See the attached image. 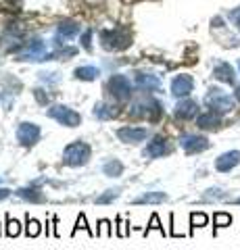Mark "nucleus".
Masks as SVG:
<instances>
[{
    "instance_id": "obj_1",
    "label": "nucleus",
    "mask_w": 240,
    "mask_h": 250,
    "mask_svg": "<svg viewBox=\"0 0 240 250\" xmlns=\"http://www.w3.org/2000/svg\"><path fill=\"white\" fill-rule=\"evenodd\" d=\"M90 154H92V150H90V146L86 142H71V144L65 146L63 161L69 167H82V165L88 163Z\"/></svg>"
},
{
    "instance_id": "obj_2",
    "label": "nucleus",
    "mask_w": 240,
    "mask_h": 250,
    "mask_svg": "<svg viewBox=\"0 0 240 250\" xmlns=\"http://www.w3.org/2000/svg\"><path fill=\"white\" fill-rule=\"evenodd\" d=\"M100 44L107 50H123L131 44V36L126 29H105L100 31Z\"/></svg>"
},
{
    "instance_id": "obj_3",
    "label": "nucleus",
    "mask_w": 240,
    "mask_h": 250,
    "mask_svg": "<svg viewBox=\"0 0 240 250\" xmlns=\"http://www.w3.org/2000/svg\"><path fill=\"white\" fill-rule=\"evenodd\" d=\"M48 117H52L55 121H59L61 125H67V127H75V125L82 123V115L75 113L73 108H69L65 104H55L48 108Z\"/></svg>"
},
{
    "instance_id": "obj_4",
    "label": "nucleus",
    "mask_w": 240,
    "mask_h": 250,
    "mask_svg": "<svg viewBox=\"0 0 240 250\" xmlns=\"http://www.w3.org/2000/svg\"><path fill=\"white\" fill-rule=\"evenodd\" d=\"M17 61H48V52H46V44L42 40H32L25 48L17 54Z\"/></svg>"
},
{
    "instance_id": "obj_5",
    "label": "nucleus",
    "mask_w": 240,
    "mask_h": 250,
    "mask_svg": "<svg viewBox=\"0 0 240 250\" xmlns=\"http://www.w3.org/2000/svg\"><path fill=\"white\" fill-rule=\"evenodd\" d=\"M109 90L117 100H130L131 96V83L126 75H113L109 80Z\"/></svg>"
},
{
    "instance_id": "obj_6",
    "label": "nucleus",
    "mask_w": 240,
    "mask_h": 250,
    "mask_svg": "<svg viewBox=\"0 0 240 250\" xmlns=\"http://www.w3.org/2000/svg\"><path fill=\"white\" fill-rule=\"evenodd\" d=\"M207 104L213 108V113H230L234 108L232 98L226 96L221 90H211V94L207 96Z\"/></svg>"
},
{
    "instance_id": "obj_7",
    "label": "nucleus",
    "mask_w": 240,
    "mask_h": 250,
    "mask_svg": "<svg viewBox=\"0 0 240 250\" xmlns=\"http://www.w3.org/2000/svg\"><path fill=\"white\" fill-rule=\"evenodd\" d=\"M17 140L23 146H32L40 140V127L36 123H21L17 127Z\"/></svg>"
},
{
    "instance_id": "obj_8",
    "label": "nucleus",
    "mask_w": 240,
    "mask_h": 250,
    "mask_svg": "<svg viewBox=\"0 0 240 250\" xmlns=\"http://www.w3.org/2000/svg\"><path fill=\"white\" fill-rule=\"evenodd\" d=\"M117 138L126 144H136L149 138V129L144 127H119L117 129Z\"/></svg>"
},
{
    "instance_id": "obj_9",
    "label": "nucleus",
    "mask_w": 240,
    "mask_h": 250,
    "mask_svg": "<svg viewBox=\"0 0 240 250\" xmlns=\"http://www.w3.org/2000/svg\"><path fill=\"white\" fill-rule=\"evenodd\" d=\"M180 144L182 148L188 154H196V152H203L209 148V140L205 136H184L180 140Z\"/></svg>"
},
{
    "instance_id": "obj_10",
    "label": "nucleus",
    "mask_w": 240,
    "mask_h": 250,
    "mask_svg": "<svg viewBox=\"0 0 240 250\" xmlns=\"http://www.w3.org/2000/svg\"><path fill=\"white\" fill-rule=\"evenodd\" d=\"M240 163V152L238 150H230L226 154H221L218 161H215V169L221 171V173H228V171H232L236 165Z\"/></svg>"
},
{
    "instance_id": "obj_11",
    "label": "nucleus",
    "mask_w": 240,
    "mask_h": 250,
    "mask_svg": "<svg viewBox=\"0 0 240 250\" xmlns=\"http://www.w3.org/2000/svg\"><path fill=\"white\" fill-rule=\"evenodd\" d=\"M192 88H195V82H192L190 75H177L172 82V92L175 96H188Z\"/></svg>"
},
{
    "instance_id": "obj_12",
    "label": "nucleus",
    "mask_w": 240,
    "mask_h": 250,
    "mask_svg": "<svg viewBox=\"0 0 240 250\" xmlns=\"http://www.w3.org/2000/svg\"><path fill=\"white\" fill-rule=\"evenodd\" d=\"M169 152V146H167V140L165 138H154L153 142L144 148V156H151V159H159V156H163Z\"/></svg>"
},
{
    "instance_id": "obj_13",
    "label": "nucleus",
    "mask_w": 240,
    "mask_h": 250,
    "mask_svg": "<svg viewBox=\"0 0 240 250\" xmlns=\"http://www.w3.org/2000/svg\"><path fill=\"white\" fill-rule=\"evenodd\" d=\"M161 113H163V108H161V104L157 103V100L140 103L134 111V115H144V117H149V119H157V117H161Z\"/></svg>"
},
{
    "instance_id": "obj_14",
    "label": "nucleus",
    "mask_w": 240,
    "mask_h": 250,
    "mask_svg": "<svg viewBox=\"0 0 240 250\" xmlns=\"http://www.w3.org/2000/svg\"><path fill=\"white\" fill-rule=\"evenodd\" d=\"M198 113V104L195 100H182L175 104V117L177 119H192Z\"/></svg>"
},
{
    "instance_id": "obj_15",
    "label": "nucleus",
    "mask_w": 240,
    "mask_h": 250,
    "mask_svg": "<svg viewBox=\"0 0 240 250\" xmlns=\"http://www.w3.org/2000/svg\"><path fill=\"white\" fill-rule=\"evenodd\" d=\"M136 83L140 85L142 90L146 92H159L161 90V82L157 75H151V73H140L136 77Z\"/></svg>"
},
{
    "instance_id": "obj_16",
    "label": "nucleus",
    "mask_w": 240,
    "mask_h": 250,
    "mask_svg": "<svg viewBox=\"0 0 240 250\" xmlns=\"http://www.w3.org/2000/svg\"><path fill=\"white\" fill-rule=\"evenodd\" d=\"M219 123H221L219 115L213 113V111L200 115L198 119H196V125H198V127H203V129H215V127H219Z\"/></svg>"
},
{
    "instance_id": "obj_17",
    "label": "nucleus",
    "mask_w": 240,
    "mask_h": 250,
    "mask_svg": "<svg viewBox=\"0 0 240 250\" xmlns=\"http://www.w3.org/2000/svg\"><path fill=\"white\" fill-rule=\"evenodd\" d=\"M23 200H29V202H42L44 200V192L40 190L38 186H29V188H21L17 192Z\"/></svg>"
},
{
    "instance_id": "obj_18",
    "label": "nucleus",
    "mask_w": 240,
    "mask_h": 250,
    "mask_svg": "<svg viewBox=\"0 0 240 250\" xmlns=\"http://www.w3.org/2000/svg\"><path fill=\"white\" fill-rule=\"evenodd\" d=\"M167 194L165 192H146L140 198H136V205H159V202H165Z\"/></svg>"
},
{
    "instance_id": "obj_19",
    "label": "nucleus",
    "mask_w": 240,
    "mask_h": 250,
    "mask_svg": "<svg viewBox=\"0 0 240 250\" xmlns=\"http://www.w3.org/2000/svg\"><path fill=\"white\" fill-rule=\"evenodd\" d=\"M73 75L77 77V80H82V82H92V80H96V77L100 75V71L96 67L88 65V67H77L73 71Z\"/></svg>"
},
{
    "instance_id": "obj_20",
    "label": "nucleus",
    "mask_w": 240,
    "mask_h": 250,
    "mask_svg": "<svg viewBox=\"0 0 240 250\" xmlns=\"http://www.w3.org/2000/svg\"><path fill=\"white\" fill-rule=\"evenodd\" d=\"M94 117L96 119H100V121H107V119H113L115 115H117V111L111 106V104H105V103H98L96 106H94Z\"/></svg>"
},
{
    "instance_id": "obj_21",
    "label": "nucleus",
    "mask_w": 240,
    "mask_h": 250,
    "mask_svg": "<svg viewBox=\"0 0 240 250\" xmlns=\"http://www.w3.org/2000/svg\"><path fill=\"white\" fill-rule=\"evenodd\" d=\"M215 77L226 83H234V69L226 65V62H219V65L215 67Z\"/></svg>"
},
{
    "instance_id": "obj_22",
    "label": "nucleus",
    "mask_w": 240,
    "mask_h": 250,
    "mask_svg": "<svg viewBox=\"0 0 240 250\" xmlns=\"http://www.w3.org/2000/svg\"><path fill=\"white\" fill-rule=\"evenodd\" d=\"M103 173L107 177H119L123 173V165L117 159H113V161H109V163H105L103 165Z\"/></svg>"
},
{
    "instance_id": "obj_23",
    "label": "nucleus",
    "mask_w": 240,
    "mask_h": 250,
    "mask_svg": "<svg viewBox=\"0 0 240 250\" xmlns=\"http://www.w3.org/2000/svg\"><path fill=\"white\" fill-rule=\"evenodd\" d=\"M21 44V36L19 34H13V31H9V34H4L2 38H0V46L6 50H13L17 48V46Z\"/></svg>"
},
{
    "instance_id": "obj_24",
    "label": "nucleus",
    "mask_w": 240,
    "mask_h": 250,
    "mask_svg": "<svg viewBox=\"0 0 240 250\" xmlns=\"http://www.w3.org/2000/svg\"><path fill=\"white\" fill-rule=\"evenodd\" d=\"M77 31H80V25L73 21H63L59 25V36H63V38H71L77 34Z\"/></svg>"
},
{
    "instance_id": "obj_25",
    "label": "nucleus",
    "mask_w": 240,
    "mask_h": 250,
    "mask_svg": "<svg viewBox=\"0 0 240 250\" xmlns=\"http://www.w3.org/2000/svg\"><path fill=\"white\" fill-rule=\"evenodd\" d=\"M40 231H42V225L38 219H29L27 215V225H25V233L29 238H36V236H40Z\"/></svg>"
},
{
    "instance_id": "obj_26",
    "label": "nucleus",
    "mask_w": 240,
    "mask_h": 250,
    "mask_svg": "<svg viewBox=\"0 0 240 250\" xmlns=\"http://www.w3.org/2000/svg\"><path fill=\"white\" fill-rule=\"evenodd\" d=\"M21 233V223L17 221V219H11L9 215H6V236L9 238H15Z\"/></svg>"
},
{
    "instance_id": "obj_27",
    "label": "nucleus",
    "mask_w": 240,
    "mask_h": 250,
    "mask_svg": "<svg viewBox=\"0 0 240 250\" xmlns=\"http://www.w3.org/2000/svg\"><path fill=\"white\" fill-rule=\"evenodd\" d=\"M117 198H119V190H107L103 196L96 198V205H109V202L117 200Z\"/></svg>"
},
{
    "instance_id": "obj_28",
    "label": "nucleus",
    "mask_w": 240,
    "mask_h": 250,
    "mask_svg": "<svg viewBox=\"0 0 240 250\" xmlns=\"http://www.w3.org/2000/svg\"><path fill=\"white\" fill-rule=\"evenodd\" d=\"M213 223H215V228H228V225L232 223V217L228 213H215Z\"/></svg>"
},
{
    "instance_id": "obj_29",
    "label": "nucleus",
    "mask_w": 240,
    "mask_h": 250,
    "mask_svg": "<svg viewBox=\"0 0 240 250\" xmlns=\"http://www.w3.org/2000/svg\"><path fill=\"white\" fill-rule=\"evenodd\" d=\"M207 215L205 213H192L190 215V223H192V228H205L207 225Z\"/></svg>"
},
{
    "instance_id": "obj_30",
    "label": "nucleus",
    "mask_w": 240,
    "mask_h": 250,
    "mask_svg": "<svg viewBox=\"0 0 240 250\" xmlns=\"http://www.w3.org/2000/svg\"><path fill=\"white\" fill-rule=\"evenodd\" d=\"M111 223L107 219H100L98 221V229H96V236H111Z\"/></svg>"
},
{
    "instance_id": "obj_31",
    "label": "nucleus",
    "mask_w": 240,
    "mask_h": 250,
    "mask_svg": "<svg viewBox=\"0 0 240 250\" xmlns=\"http://www.w3.org/2000/svg\"><path fill=\"white\" fill-rule=\"evenodd\" d=\"M77 229H86V231L90 233V236H94V231H92V229L88 228V223H86V217H84V215H80V217H77V223H75V229H73V233H75Z\"/></svg>"
},
{
    "instance_id": "obj_32",
    "label": "nucleus",
    "mask_w": 240,
    "mask_h": 250,
    "mask_svg": "<svg viewBox=\"0 0 240 250\" xmlns=\"http://www.w3.org/2000/svg\"><path fill=\"white\" fill-rule=\"evenodd\" d=\"M151 229H159V231H163V225H159V217H157V215H153V217H151V225L146 228V233H149Z\"/></svg>"
},
{
    "instance_id": "obj_33",
    "label": "nucleus",
    "mask_w": 240,
    "mask_h": 250,
    "mask_svg": "<svg viewBox=\"0 0 240 250\" xmlns=\"http://www.w3.org/2000/svg\"><path fill=\"white\" fill-rule=\"evenodd\" d=\"M90 38H92V31L88 29L86 34L82 36V46H84V48H86V50H90V48H92V46H90Z\"/></svg>"
},
{
    "instance_id": "obj_34",
    "label": "nucleus",
    "mask_w": 240,
    "mask_h": 250,
    "mask_svg": "<svg viewBox=\"0 0 240 250\" xmlns=\"http://www.w3.org/2000/svg\"><path fill=\"white\" fill-rule=\"evenodd\" d=\"M34 96L38 98V103H40V104H46V103H48V96H46L42 90H34Z\"/></svg>"
},
{
    "instance_id": "obj_35",
    "label": "nucleus",
    "mask_w": 240,
    "mask_h": 250,
    "mask_svg": "<svg viewBox=\"0 0 240 250\" xmlns=\"http://www.w3.org/2000/svg\"><path fill=\"white\" fill-rule=\"evenodd\" d=\"M117 223H119V228H117V233L121 238H126L128 236V223H123L121 219H117Z\"/></svg>"
},
{
    "instance_id": "obj_36",
    "label": "nucleus",
    "mask_w": 240,
    "mask_h": 250,
    "mask_svg": "<svg viewBox=\"0 0 240 250\" xmlns=\"http://www.w3.org/2000/svg\"><path fill=\"white\" fill-rule=\"evenodd\" d=\"M9 194H11V190H6V188H0V200H4Z\"/></svg>"
},
{
    "instance_id": "obj_37",
    "label": "nucleus",
    "mask_w": 240,
    "mask_h": 250,
    "mask_svg": "<svg viewBox=\"0 0 240 250\" xmlns=\"http://www.w3.org/2000/svg\"><path fill=\"white\" fill-rule=\"evenodd\" d=\"M236 96H238V100H240V88H238V90H236Z\"/></svg>"
},
{
    "instance_id": "obj_38",
    "label": "nucleus",
    "mask_w": 240,
    "mask_h": 250,
    "mask_svg": "<svg viewBox=\"0 0 240 250\" xmlns=\"http://www.w3.org/2000/svg\"><path fill=\"white\" fill-rule=\"evenodd\" d=\"M236 202H238V205H240V198H238V200H236Z\"/></svg>"
}]
</instances>
